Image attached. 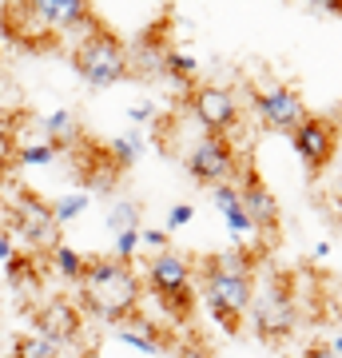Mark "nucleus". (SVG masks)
Returning <instances> with one entry per match:
<instances>
[{
    "label": "nucleus",
    "mask_w": 342,
    "mask_h": 358,
    "mask_svg": "<svg viewBox=\"0 0 342 358\" xmlns=\"http://www.w3.org/2000/svg\"><path fill=\"white\" fill-rule=\"evenodd\" d=\"M251 294H255V251L231 247V251H215L199 263V294L195 299H203V307L211 310V319L227 334L243 331Z\"/></svg>",
    "instance_id": "1"
},
{
    "label": "nucleus",
    "mask_w": 342,
    "mask_h": 358,
    "mask_svg": "<svg viewBox=\"0 0 342 358\" xmlns=\"http://www.w3.org/2000/svg\"><path fill=\"white\" fill-rule=\"evenodd\" d=\"M4 36L20 44V48H52L60 32L68 36H84L88 28H96V13L88 0H24V4H8L0 13Z\"/></svg>",
    "instance_id": "2"
},
{
    "label": "nucleus",
    "mask_w": 342,
    "mask_h": 358,
    "mask_svg": "<svg viewBox=\"0 0 342 358\" xmlns=\"http://www.w3.org/2000/svg\"><path fill=\"white\" fill-rule=\"evenodd\" d=\"M80 303L104 322H120L131 319L140 310L143 299V282L136 275L131 263H120V259H104V255H88V267L80 275Z\"/></svg>",
    "instance_id": "3"
},
{
    "label": "nucleus",
    "mask_w": 342,
    "mask_h": 358,
    "mask_svg": "<svg viewBox=\"0 0 342 358\" xmlns=\"http://www.w3.org/2000/svg\"><path fill=\"white\" fill-rule=\"evenodd\" d=\"M72 68H76L80 80L92 84V88H112V84L131 76V52H127V44L115 36V32L96 24L76 40V48H72Z\"/></svg>",
    "instance_id": "4"
},
{
    "label": "nucleus",
    "mask_w": 342,
    "mask_h": 358,
    "mask_svg": "<svg viewBox=\"0 0 342 358\" xmlns=\"http://www.w3.org/2000/svg\"><path fill=\"white\" fill-rule=\"evenodd\" d=\"M195 267H191L187 255H179V251H159V255L148 259V271H143V287L159 299V307L171 315L176 322H187L195 315Z\"/></svg>",
    "instance_id": "5"
},
{
    "label": "nucleus",
    "mask_w": 342,
    "mask_h": 358,
    "mask_svg": "<svg viewBox=\"0 0 342 358\" xmlns=\"http://www.w3.org/2000/svg\"><path fill=\"white\" fill-rule=\"evenodd\" d=\"M4 235L8 239H20L28 247V255L44 259L52 247L60 243V227L52 219L48 199H40L32 187H20L13 199H4Z\"/></svg>",
    "instance_id": "6"
},
{
    "label": "nucleus",
    "mask_w": 342,
    "mask_h": 358,
    "mask_svg": "<svg viewBox=\"0 0 342 358\" xmlns=\"http://www.w3.org/2000/svg\"><path fill=\"white\" fill-rule=\"evenodd\" d=\"M247 315H251V322H255V334L266 338V343H283V338H291V334L299 331V303H294L291 282L279 275V279L263 282V291L255 287Z\"/></svg>",
    "instance_id": "7"
},
{
    "label": "nucleus",
    "mask_w": 342,
    "mask_h": 358,
    "mask_svg": "<svg viewBox=\"0 0 342 358\" xmlns=\"http://www.w3.org/2000/svg\"><path fill=\"white\" fill-rule=\"evenodd\" d=\"M183 167H187V176L195 179V183L219 187V183H227V179L239 171V152H235L231 136H207V131H203L199 140L187 148Z\"/></svg>",
    "instance_id": "8"
},
{
    "label": "nucleus",
    "mask_w": 342,
    "mask_h": 358,
    "mask_svg": "<svg viewBox=\"0 0 342 358\" xmlns=\"http://www.w3.org/2000/svg\"><path fill=\"white\" fill-rule=\"evenodd\" d=\"M291 143L299 159L306 164L311 176H322L330 164H334V155H339V124L327 120V115L318 112H306L291 131Z\"/></svg>",
    "instance_id": "9"
},
{
    "label": "nucleus",
    "mask_w": 342,
    "mask_h": 358,
    "mask_svg": "<svg viewBox=\"0 0 342 358\" xmlns=\"http://www.w3.org/2000/svg\"><path fill=\"white\" fill-rule=\"evenodd\" d=\"M183 103H187V112L195 115V124L207 128V136H227V131L239 124V100H235V92L223 88V84H191Z\"/></svg>",
    "instance_id": "10"
},
{
    "label": "nucleus",
    "mask_w": 342,
    "mask_h": 358,
    "mask_svg": "<svg viewBox=\"0 0 342 358\" xmlns=\"http://www.w3.org/2000/svg\"><path fill=\"white\" fill-rule=\"evenodd\" d=\"M251 108H255V115L263 120L266 128L287 131V136H291L294 124L306 115L303 96H299L294 88H287V84H266V88H255L251 92Z\"/></svg>",
    "instance_id": "11"
},
{
    "label": "nucleus",
    "mask_w": 342,
    "mask_h": 358,
    "mask_svg": "<svg viewBox=\"0 0 342 358\" xmlns=\"http://www.w3.org/2000/svg\"><path fill=\"white\" fill-rule=\"evenodd\" d=\"M239 203H243V211H247V219H251V227L259 231V235H275V231H279V223H283L279 199L271 195V187L259 179V171H255V167H247V171H243Z\"/></svg>",
    "instance_id": "12"
},
{
    "label": "nucleus",
    "mask_w": 342,
    "mask_h": 358,
    "mask_svg": "<svg viewBox=\"0 0 342 358\" xmlns=\"http://www.w3.org/2000/svg\"><path fill=\"white\" fill-rule=\"evenodd\" d=\"M80 331H84V315L72 299H48L44 307L36 310V334L44 343L60 346V343H76Z\"/></svg>",
    "instance_id": "13"
},
{
    "label": "nucleus",
    "mask_w": 342,
    "mask_h": 358,
    "mask_svg": "<svg viewBox=\"0 0 342 358\" xmlns=\"http://www.w3.org/2000/svg\"><path fill=\"white\" fill-rule=\"evenodd\" d=\"M115 338H120V343H127V346H136V350H143V355H164L167 343H171L159 322L140 319V315H131V319L120 322V327H115Z\"/></svg>",
    "instance_id": "14"
},
{
    "label": "nucleus",
    "mask_w": 342,
    "mask_h": 358,
    "mask_svg": "<svg viewBox=\"0 0 342 358\" xmlns=\"http://www.w3.org/2000/svg\"><path fill=\"white\" fill-rule=\"evenodd\" d=\"M40 140H48L60 155H64V152H72V148L84 140L76 112H68V108H60V112H48L44 120H40Z\"/></svg>",
    "instance_id": "15"
},
{
    "label": "nucleus",
    "mask_w": 342,
    "mask_h": 358,
    "mask_svg": "<svg viewBox=\"0 0 342 358\" xmlns=\"http://www.w3.org/2000/svg\"><path fill=\"white\" fill-rule=\"evenodd\" d=\"M211 203L223 211V219H227V231L235 235V239H243V235H251V219H247V211H243L239 203V187L235 183H219L215 192H211Z\"/></svg>",
    "instance_id": "16"
},
{
    "label": "nucleus",
    "mask_w": 342,
    "mask_h": 358,
    "mask_svg": "<svg viewBox=\"0 0 342 358\" xmlns=\"http://www.w3.org/2000/svg\"><path fill=\"white\" fill-rule=\"evenodd\" d=\"M143 148H148V140H143L140 128H127L124 136H115V140L104 143V152H108V159H112V167L120 171V176L136 167V159L143 155Z\"/></svg>",
    "instance_id": "17"
},
{
    "label": "nucleus",
    "mask_w": 342,
    "mask_h": 358,
    "mask_svg": "<svg viewBox=\"0 0 342 358\" xmlns=\"http://www.w3.org/2000/svg\"><path fill=\"white\" fill-rule=\"evenodd\" d=\"M159 72H164V76H171L176 84H183V88H191V84H195V76H199V60L167 44L164 56H159Z\"/></svg>",
    "instance_id": "18"
},
{
    "label": "nucleus",
    "mask_w": 342,
    "mask_h": 358,
    "mask_svg": "<svg viewBox=\"0 0 342 358\" xmlns=\"http://www.w3.org/2000/svg\"><path fill=\"white\" fill-rule=\"evenodd\" d=\"M44 259L52 263V271H56L60 279H72V282H80V275L88 267V255H80L76 247H68V243H56Z\"/></svg>",
    "instance_id": "19"
},
{
    "label": "nucleus",
    "mask_w": 342,
    "mask_h": 358,
    "mask_svg": "<svg viewBox=\"0 0 342 358\" xmlns=\"http://www.w3.org/2000/svg\"><path fill=\"white\" fill-rule=\"evenodd\" d=\"M88 203H92V195L88 192H72V195H60V199H48V207H52V219H56V227H68L72 219H80L84 211H88Z\"/></svg>",
    "instance_id": "20"
},
{
    "label": "nucleus",
    "mask_w": 342,
    "mask_h": 358,
    "mask_svg": "<svg viewBox=\"0 0 342 358\" xmlns=\"http://www.w3.org/2000/svg\"><path fill=\"white\" fill-rule=\"evenodd\" d=\"M13 159L16 164H24V167H48V164L60 159V152H56L48 140H36V143H16Z\"/></svg>",
    "instance_id": "21"
},
{
    "label": "nucleus",
    "mask_w": 342,
    "mask_h": 358,
    "mask_svg": "<svg viewBox=\"0 0 342 358\" xmlns=\"http://www.w3.org/2000/svg\"><path fill=\"white\" fill-rule=\"evenodd\" d=\"M140 215H143V207L136 199H120L108 211V227H112V235H120V231H140Z\"/></svg>",
    "instance_id": "22"
},
{
    "label": "nucleus",
    "mask_w": 342,
    "mask_h": 358,
    "mask_svg": "<svg viewBox=\"0 0 342 358\" xmlns=\"http://www.w3.org/2000/svg\"><path fill=\"white\" fill-rule=\"evenodd\" d=\"M13 358H60V346L44 343L40 334H20L13 343Z\"/></svg>",
    "instance_id": "23"
},
{
    "label": "nucleus",
    "mask_w": 342,
    "mask_h": 358,
    "mask_svg": "<svg viewBox=\"0 0 342 358\" xmlns=\"http://www.w3.org/2000/svg\"><path fill=\"white\" fill-rule=\"evenodd\" d=\"M136 251H140V231H120V235H115V255L112 259L131 263V259H136Z\"/></svg>",
    "instance_id": "24"
},
{
    "label": "nucleus",
    "mask_w": 342,
    "mask_h": 358,
    "mask_svg": "<svg viewBox=\"0 0 342 358\" xmlns=\"http://www.w3.org/2000/svg\"><path fill=\"white\" fill-rule=\"evenodd\" d=\"M155 115H159V108H155V103H131V108H127V120H131V124H136V128H143V124H152Z\"/></svg>",
    "instance_id": "25"
},
{
    "label": "nucleus",
    "mask_w": 342,
    "mask_h": 358,
    "mask_svg": "<svg viewBox=\"0 0 342 358\" xmlns=\"http://www.w3.org/2000/svg\"><path fill=\"white\" fill-rule=\"evenodd\" d=\"M191 215H195V211H191V203H176L171 211H167V235H171V231H179V227H187Z\"/></svg>",
    "instance_id": "26"
},
{
    "label": "nucleus",
    "mask_w": 342,
    "mask_h": 358,
    "mask_svg": "<svg viewBox=\"0 0 342 358\" xmlns=\"http://www.w3.org/2000/svg\"><path fill=\"white\" fill-rule=\"evenodd\" d=\"M167 239H171V235H167V231H159V227H148V231H140V243L155 247V255H159V251H167Z\"/></svg>",
    "instance_id": "27"
},
{
    "label": "nucleus",
    "mask_w": 342,
    "mask_h": 358,
    "mask_svg": "<svg viewBox=\"0 0 342 358\" xmlns=\"http://www.w3.org/2000/svg\"><path fill=\"white\" fill-rule=\"evenodd\" d=\"M16 255V247H13V239H8V235H4V231H0V263H8V259Z\"/></svg>",
    "instance_id": "28"
},
{
    "label": "nucleus",
    "mask_w": 342,
    "mask_h": 358,
    "mask_svg": "<svg viewBox=\"0 0 342 358\" xmlns=\"http://www.w3.org/2000/svg\"><path fill=\"white\" fill-rule=\"evenodd\" d=\"M179 358H211L203 346H179Z\"/></svg>",
    "instance_id": "29"
},
{
    "label": "nucleus",
    "mask_w": 342,
    "mask_h": 358,
    "mask_svg": "<svg viewBox=\"0 0 342 358\" xmlns=\"http://www.w3.org/2000/svg\"><path fill=\"white\" fill-rule=\"evenodd\" d=\"M303 358H334V355H330L327 346L318 343V346H306V350H303Z\"/></svg>",
    "instance_id": "30"
},
{
    "label": "nucleus",
    "mask_w": 342,
    "mask_h": 358,
    "mask_svg": "<svg viewBox=\"0 0 342 358\" xmlns=\"http://www.w3.org/2000/svg\"><path fill=\"white\" fill-rule=\"evenodd\" d=\"M330 255H334V247H330V243H318L315 247V259H330Z\"/></svg>",
    "instance_id": "31"
},
{
    "label": "nucleus",
    "mask_w": 342,
    "mask_h": 358,
    "mask_svg": "<svg viewBox=\"0 0 342 358\" xmlns=\"http://www.w3.org/2000/svg\"><path fill=\"white\" fill-rule=\"evenodd\" d=\"M0 179H4V176H0Z\"/></svg>",
    "instance_id": "32"
}]
</instances>
